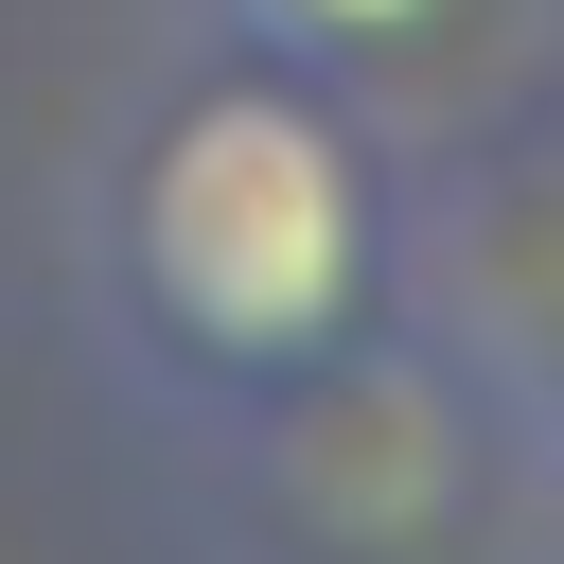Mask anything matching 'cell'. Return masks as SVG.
<instances>
[{
    "mask_svg": "<svg viewBox=\"0 0 564 564\" xmlns=\"http://www.w3.org/2000/svg\"><path fill=\"white\" fill-rule=\"evenodd\" d=\"M88 300H106L123 370L176 388V405H247V388L352 352L370 300H388V159H370V123L317 70L212 35L106 159Z\"/></svg>",
    "mask_w": 564,
    "mask_h": 564,
    "instance_id": "cell-1",
    "label": "cell"
},
{
    "mask_svg": "<svg viewBox=\"0 0 564 564\" xmlns=\"http://www.w3.org/2000/svg\"><path fill=\"white\" fill-rule=\"evenodd\" d=\"M229 53H282V70H317V88H352V70H388L405 35H441L458 0H194Z\"/></svg>",
    "mask_w": 564,
    "mask_h": 564,
    "instance_id": "cell-2",
    "label": "cell"
},
{
    "mask_svg": "<svg viewBox=\"0 0 564 564\" xmlns=\"http://www.w3.org/2000/svg\"><path fill=\"white\" fill-rule=\"evenodd\" d=\"M494 441H511L529 476H564V317H546V352L511 370V405H494Z\"/></svg>",
    "mask_w": 564,
    "mask_h": 564,
    "instance_id": "cell-3",
    "label": "cell"
}]
</instances>
